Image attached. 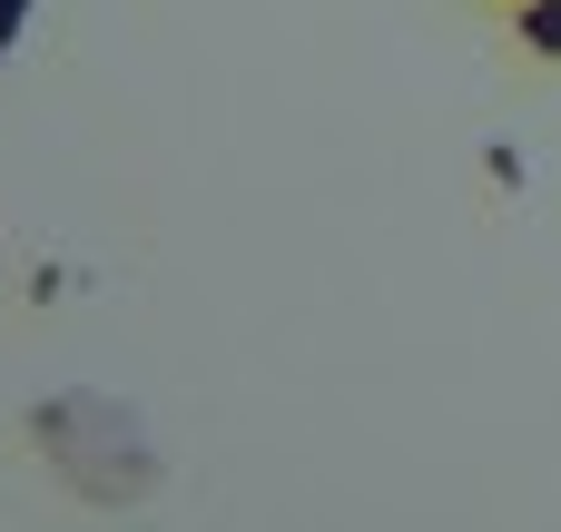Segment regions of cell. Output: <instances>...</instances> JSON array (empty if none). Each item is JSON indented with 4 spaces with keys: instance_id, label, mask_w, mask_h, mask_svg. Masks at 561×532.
<instances>
[{
    "instance_id": "1",
    "label": "cell",
    "mask_w": 561,
    "mask_h": 532,
    "mask_svg": "<svg viewBox=\"0 0 561 532\" xmlns=\"http://www.w3.org/2000/svg\"><path fill=\"white\" fill-rule=\"evenodd\" d=\"M513 20H523V39L542 49V59H561V0H503Z\"/></svg>"
},
{
    "instance_id": "2",
    "label": "cell",
    "mask_w": 561,
    "mask_h": 532,
    "mask_svg": "<svg viewBox=\"0 0 561 532\" xmlns=\"http://www.w3.org/2000/svg\"><path fill=\"white\" fill-rule=\"evenodd\" d=\"M20 30H30V0H0V59L20 49Z\"/></svg>"
}]
</instances>
